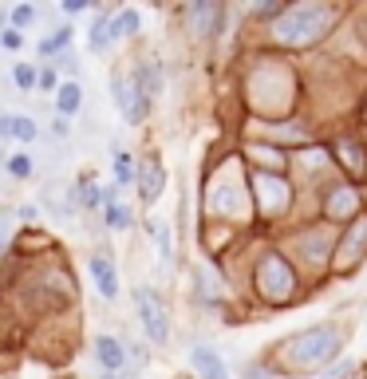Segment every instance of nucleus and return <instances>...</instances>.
Instances as JSON below:
<instances>
[{
	"mask_svg": "<svg viewBox=\"0 0 367 379\" xmlns=\"http://www.w3.org/2000/svg\"><path fill=\"white\" fill-rule=\"evenodd\" d=\"M40 91H60V80H56V68H40Z\"/></svg>",
	"mask_w": 367,
	"mask_h": 379,
	"instance_id": "obj_23",
	"label": "nucleus"
},
{
	"mask_svg": "<svg viewBox=\"0 0 367 379\" xmlns=\"http://www.w3.org/2000/svg\"><path fill=\"white\" fill-rule=\"evenodd\" d=\"M71 36H75V28H71V24H60L51 36H44V40H40V56H44V60H51V56H56V60H60V56H68Z\"/></svg>",
	"mask_w": 367,
	"mask_h": 379,
	"instance_id": "obj_9",
	"label": "nucleus"
},
{
	"mask_svg": "<svg viewBox=\"0 0 367 379\" xmlns=\"http://www.w3.org/2000/svg\"><path fill=\"white\" fill-rule=\"evenodd\" d=\"M111 44H115V32H111V16H95V24H91V32H87V48L99 56V51H107Z\"/></svg>",
	"mask_w": 367,
	"mask_h": 379,
	"instance_id": "obj_13",
	"label": "nucleus"
},
{
	"mask_svg": "<svg viewBox=\"0 0 367 379\" xmlns=\"http://www.w3.org/2000/svg\"><path fill=\"white\" fill-rule=\"evenodd\" d=\"M83 107V87L75 80H68V83H60V91H56V111H60L63 119H71L75 111Z\"/></svg>",
	"mask_w": 367,
	"mask_h": 379,
	"instance_id": "obj_10",
	"label": "nucleus"
},
{
	"mask_svg": "<svg viewBox=\"0 0 367 379\" xmlns=\"http://www.w3.org/2000/svg\"><path fill=\"white\" fill-rule=\"evenodd\" d=\"M111 170H115V186H130V182H139V166H135V159H130L127 150H115Z\"/></svg>",
	"mask_w": 367,
	"mask_h": 379,
	"instance_id": "obj_15",
	"label": "nucleus"
},
{
	"mask_svg": "<svg viewBox=\"0 0 367 379\" xmlns=\"http://www.w3.org/2000/svg\"><path fill=\"white\" fill-rule=\"evenodd\" d=\"M135 80H139V87L147 91V99H154L162 91V63L158 60H142L139 71H135Z\"/></svg>",
	"mask_w": 367,
	"mask_h": 379,
	"instance_id": "obj_11",
	"label": "nucleus"
},
{
	"mask_svg": "<svg viewBox=\"0 0 367 379\" xmlns=\"http://www.w3.org/2000/svg\"><path fill=\"white\" fill-rule=\"evenodd\" d=\"M4 170H8V174H12V178H32V170H36V162H32V154H24V150H20V154H8V162H4Z\"/></svg>",
	"mask_w": 367,
	"mask_h": 379,
	"instance_id": "obj_19",
	"label": "nucleus"
},
{
	"mask_svg": "<svg viewBox=\"0 0 367 379\" xmlns=\"http://www.w3.org/2000/svg\"><path fill=\"white\" fill-rule=\"evenodd\" d=\"M12 83L20 91H36L40 87V68L36 63H12Z\"/></svg>",
	"mask_w": 367,
	"mask_h": 379,
	"instance_id": "obj_17",
	"label": "nucleus"
},
{
	"mask_svg": "<svg viewBox=\"0 0 367 379\" xmlns=\"http://www.w3.org/2000/svg\"><path fill=\"white\" fill-rule=\"evenodd\" d=\"M0 48H4V51H20L24 48V32H16L8 24V28H4V36H0Z\"/></svg>",
	"mask_w": 367,
	"mask_h": 379,
	"instance_id": "obj_22",
	"label": "nucleus"
},
{
	"mask_svg": "<svg viewBox=\"0 0 367 379\" xmlns=\"http://www.w3.org/2000/svg\"><path fill=\"white\" fill-rule=\"evenodd\" d=\"M103 218H107V225H111V230H130V221H135V213H130V206L115 201V206H103Z\"/></svg>",
	"mask_w": 367,
	"mask_h": 379,
	"instance_id": "obj_18",
	"label": "nucleus"
},
{
	"mask_svg": "<svg viewBox=\"0 0 367 379\" xmlns=\"http://www.w3.org/2000/svg\"><path fill=\"white\" fill-rule=\"evenodd\" d=\"M111 99H115V107H119V115L135 127V123L147 119V111H150V99H147V91L139 87V80L135 75H111Z\"/></svg>",
	"mask_w": 367,
	"mask_h": 379,
	"instance_id": "obj_2",
	"label": "nucleus"
},
{
	"mask_svg": "<svg viewBox=\"0 0 367 379\" xmlns=\"http://www.w3.org/2000/svg\"><path fill=\"white\" fill-rule=\"evenodd\" d=\"M71 201H80L83 210H95V206H103V186H95V182L83 178L80 186L71 190Z\"/></svg>",
	"mask_w": 367,
	"mask_h": 379,
	"instance_id": "obj_16",
	"label": "nucleus"
},
{
	"mask_svg": "<svg viewBox=\"0 0 367 379\" xmlns=\"http://www.w3.org/2000/svg\"><path fill=\"white\" fill-rule=\"evenodd\" d=\"M8 20L16 32H24L32 20H36V4H16V8H8Z\"/></svg>",
	"mask_w": 367,
	"mask_h": 379,
	"instance_id": "obj_21",
	"label": "nucleus"
},
{
	"mask_svg": "<svg viewBox=\"0 0 367 379\" xmlns=\"http://www.w3.org/2000/svg\"><path fill=\"white\" fill-rule=\"evenodd\" d=\"M186 16H189V24H194L201 36H209V32H218V16H221V8H209V4H189Z\"/></svg>",
	"mask_w": 367,
	"mask_h": 379,
	"instance_id": "obj_12",
	"label": "nucleus"
},
{
	"mask_svg": "<svg viewBox=\"0 0 367 379\" xmlns=\"http://www.w3.org/2000/svg\"><path fill=\"white\" fill-rule=\"evenodd\" d=\"M51 135H56V139H68V135H71V123L63 119V115H56V119H51Z\"/></svg>",
	"mask_w": 367,
	"mask_h": 379,
	"instance_id": "obj_24",
	"label": "nucleus"
},
{
	"mask_svg": "<svg viewBox=\"0 0 367 379\" xmlns=\"http://www.w3.org/2000/svg\"><path fill=\"white\" fill-rule=\"evenodd\" d=\"M340 352V332L336 328H308L300 332L297 340L285 344V359L297 364V368H316V364H328V359Z\"/></svg>",
	"mask_w": 367,
	"mask_h": 379,
	"instance_id": "obj_1",
	"label": "nucleus"
},
{
	"mask_svg": "<svg viewBox=\"0 0 367 379\" xmlns=\"http://www.w3.org/2000/svg\"><path fill=\"white\" fill-rule=\"evenodd\" d=\"M95 359H99L103 375H123L130 364V352H127V344L115 336H95Z\"/></svg>",
	"mask_w": 367,
	"mask_h": 379,
	"instance_id": "obj_4",
	"label": "nucleus"
},
{
	"mask_svg": "<svg viewBox=\"0 0 367 379\" xmlns=\"http://www.w3.org/2000/svg\"><path fill=\"white\" fill-rule=\"evenodd\" d=\"M142 28V16L139 8H123L111 16V32H115V40H127V36H135V32Z\"/></svg>",
	"mask_w": 367,
	"mask_h": 379,
	"instance_id": "obj_14",
	"label": "nucleus"
},
{
	"mask_svg": "<svg viewBox=\"0 0 367 379\" xmlns=\"http://www.w3.org/2000/svg\"><path fill=\"white\" fill-rule=\"evenodd\" d=\"M135 309H139V320H142V328H147L150 344L166 348V344H170V316H166L162 297H158V292H150V289H139V292H135Z\"/></svg>",
	"mask_w": 367,
	"mask_h": 379,
	"instance_id": "obj_3",
	"label": "nucleus"
},
{
	"mask_svg": "<svg viewBox=\"0 0 367 379\" xmlns=\"http://www.w3.org/2000/svg\"><path fill=\"white\" fill-rule=\"evenodd\" d=\"M60 68L68 71V75H75V71H80V56H75V51H68V56H60Z\"/></svg>",
	"mask_w": 367,
	"mask_h": 379,
	"instance_id": "obj_25",
	"label": "nucleus"
},
{
	"mask_svg": "<svg viewBox=\"0 0 367 379\" xmlns=\"http://www.w3.org/2000/svg\"><path fill=\"white\" fill-rule=\"evenodd\" d=\"M162 190H166V170H162L158 159H147L139 166V194L147 206H154V201L162 198Z\"/></svg>",
	"mask_w": 367,
	"mask_h": 379,
	"instance_id": "obj_6",
	"label": "nucleus"
},
{
	"mask_svg": "<svg viewBox=\"0 0 367 379\" xmlns=\"http://www.w3.org/2000/svg\"><path fill=\"white\" fill-rule=\"evenodd\" d=\"M347 371H356V364H352V359H344V364H340V368H332V371H324V379H344Z\"/></svg>",
	"mask_w": 367,
	"mask_h": 379,
	"instance_id": "obj_26",
	"label": "nucleus"
},
{
	"mask_svg": "<svg viewBox=\"0 0 367 379\" xmlns=\"http://www.w3.org/2000/svg\"><path fill=\"white\" fill-rule=\"evenodd\" d=\"M245 379H268V371H257V368H249Z\"/></svg>",
	"mask_w": 367,
	"mask_h": 379,
	"instance_id": "obj_29",
	"label": "nucleus"
},
{
	"mask_svg": "<svg viewBox=\"0 0 367 379\" xmlns=\"http://www.w3.org/2000/svg\"><path fill=\"white\" fill-rule=\"evenodd\" d=\"M189 364H194V371H198V379H229L225 359H221L213 348H206V344H198V348L189 352Z\"/></svg>",
	"mask_w": 367,
	"mask_h": 379,
	"instance_id": "obj_7",
	"label": "nucleus"
},
{
	"mask_svg": "<svg viewBox=\"0 0 367 379\" xmlns=\"http://www.w3.org/2000/svg\"><path fill=\"white\" fill-rule=\"evenodd\" d=\"M63 12H68V16H80V12H87V0H63Z\"/></svg>",
	"mask_w": 367,
	"mask_h": 379,
	"instance_id": "obj_27",
	"label": "nucleus"
},
{
	"mask_svg": "<svg viewBox=\"0 0 367 379\" xmlns=\"http://www.w3.org/2000/svg\"><path fill=\"white\" fill-rule=\"evenodd\" d=\"M4 253H8V245H4V237H0V257H4Z\"/></svg>",
	"mask_w": 367,
	"mask_h": 379,
	"instance_id": "obj_30",
	"label": "nucleus"
},
{
	"mask_svg": "<svg viewBox=\"0 0 367 379\" xmlns=\"http://www.w3.org/2000/svg\"><path fill=\"white\" fill-rule=\"evenodd\" d=\"M87 273H91V280H95V289H99L103 300L119 297V273H115V265H111L107 253H95V257L87 261Z\"/></svg>",
	"mask_w": 367,
	"mask_h": 379,
	"instance_id": "obj_5",
	"label": "nucleus"
},
{
	"mask_svg": "<svg viewBox=\"0 0 367 379\" xmlns=\"http://www.w3.org/2000/svg\"><path fill=\"white\" fill-rule=\"evenodd\" d=\"M0 162H8V154H4V150H0Z\"/></svg>",
	"mask_w": 367,
	"mask_h": 379,
	"instance_id": "obj_31",
	"label": "nucleus"
},
{
	"mask_svg": "<svg viewBox=\"0 0 367 379\" xmlns=\"http://www.w3.org/2000/svg\"><path fill=\"white\" fill-rule=\"evenodd\" d=\"M0 139H20V142H36L40 139V127L32 115H0Z\"/></svg>",
	"mask_w": 367,
	"mask_h": 379,
	"instance_id": "obj_8",
	"label": "nucleus"
},
{
	"mask_svg": "<svg viewBox=\"0 0 367 379\" xmlns=\"http://www.w3.org/2000/svg\"><path fill=\"white\" fill-rule=\"evenodd\" d=\"M150 230H154V237H158V257L170 261V257H174V233H170V225H166V221H154Z\"/></svg>",
	"mask_w": 367,
	"mask_h": 379,
	"instance_id": "obj_20",
	"label": "nucleus"
},
{
	"mask_svg": "<svg viewBox=\"0 0 367 379\" xmlns=\"http://www.w3.org/2000/svg\"><path fill=\"white\" fill-rule=\"evenodd\" d=\"M20 218L24 221H36V218H40V210H36V206H20Z\"/></svg>",
	"mask_w": 367,
	"mask_h": 379,
	"instance_id": "obj_28",
	"label": "nucleus"
}]
</instances>
